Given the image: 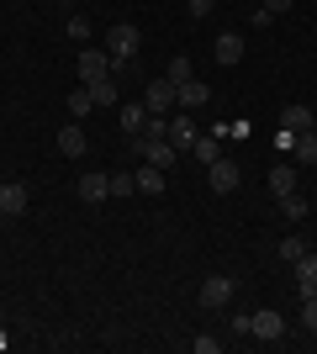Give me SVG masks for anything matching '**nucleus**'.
<instances>
[{"label": "nucleus", "instance_id": "nucleus-1", "mask_svg": "<svg viewBox=\"0 0 317 354\" xmlns=\"http://www.w3.org/2000/svg\"><path fill=\"white\" fill-rule=\"evenodd\" d=\"M133 153H137V159H148V164H159V169H175V159H180V148L169 143L164 133H137Z\"/></svg>", "mask_w": 317, "mask_h": 354}, {"label": "nucleus", "instance_id": "nucleus-2", "mask_svg": "<svg viewBox=\"0 0 317 354\" xmlns=\"http://www.w3.org/2000/svg\"><path fill=\"white\" fill-rule=\"evenodd\" d=\"M106 43H111V74H117L122 64H133V59H137V43H143V32H137L133 21H117Z\"/></svg>", "mask_w": 317, "mask_h": 354}, {"label": "nucleus", "instance_id": "nucleus-3", "mask_svg": "<svg viewBox=\"0 0 317 354\" xmlns=\"http://www.w3.org/2000/svg\"><path fill=\"white\" fill-rule=\"evenodd\" d=\"M249 339H259V344H280V339H286V317H280L275 307L249 312Z\"/></svg>", "mask_w": 317, "mask_h": 354}, {"label": "nucleus", "instance_id": "nucleus-4", "mask_svg": "<svg viewBox=\"0 0 317 354\" xmlns=\"http://www.w3.org/2000/svg\"><path fill=\"white\" fill-rule=\"evenodd\" d=\"M106 74H111V53H101V48H79L75 53V80L79 85H95Z\"/></svg>", "mask_w": 317, "mask_h": 354}, {"label": "nucleus", "instance_id": "nucleus-5", "mask_svg": "<svg viewBox=\"0 0 317 354\" xmlns=\"http://www.w3.org/2000/svg\"><path fill=\"white\" fill-rule=\"evenodd\" d=\"M143 106H148V117H169L175 111V80H148L143 85Z\"/></svg>", "mask_w": 317, "mask_h": 354}, {"label": "nucleus", "instance_id": "nucleus-6", "mask_svg": "<svg viewBox=\"0 0 317 354\" xmlns=\"http://www.w3.org/2000/svg\"><path fill=\"white\" fill-rule=\"evenodd\" d=\"M164 138L180 148V153H191V143H196V111H175V117L164 122Z\"/></svg>", "mask_w": 317, "mask_h": 354}, {"label": "nucleus", "instance_id": "nucleus-7", "mask_svg": "<svg viewBox=\"0 0 317 354\" xmlns=\"http://www.w3.org/2000/svg\"><path fill=\"white\" fill-rule=\"evenodd\" d=\"M206 312H217V307H227L233 301V275H206L201 281V296H196Z\"/></svg>", "mask_w": 317, "mask_h": 354}, {"label": "nucleus", "instance_id": "nucleus-8", "mask_svg": "<svg viewBox=\"0 0 317 354\" xmlns=\"http://www.w3.org/2000/svg\"><path fill=\"white\" fill-rule=\"evenodd\" d=\"M206 180H211V191H217V196H233V191H238V164H233V159H211L206 164Z\"/></svg>", "mask_w": 317, "mask_h": 354}, {"label": "nucleus", "instance_id": "nucleus-9", "mask_svg": "<svg viewBox=\"0 0 317 354\" xmlns=\"http://www.w3.org/2000/svg\"><path fill=\"white\" fill-rule=\"evenodd\" d=\"M79 201H85V207H101V201H111V175H101V169L79 175Z\"/></svg>", "mask_w": 317, "mask_h": 354}, {"label": "nucleus", "instance_id": "nucleus-10", "mask_svg": "<svg viewBox=\"0 0 317 354\" xmlns=\"http://www.w3.org/2000/svg\"><path fill=\"white\" fill-rule=\"evenodd\" d=\"M133 180H137V196H164V185H169V175L159 164H148V159L133 169Z\"/></svg>", "mask_w": 317, "mask_h": 354}, {"label": "nucleus", "instance_id": "nucleus-11", "mask_svg": "<svg viewBox=\"0 0 317 354\" xmlns=\"http://www.w3.org/2000/svg\"><path fill=\"white\" fill-rule=\"evenodd\" d=\"M206 101H211V85H201V80H185V85H175V106H180V111H201Z\"/></svg>", "mask_w": 317, "mask_h": 354}, {"label": "nucleus", "instance_id": "nucleus-12", "mask_svg": "<svg viewBox=\"0 0 317 354\" xmlns=\"http://www.w3.org/2000/svg\"><path fill=\"white\" fill-rule=\"evenodd\" d=\"M85 148H90V138H85V127H79V122L59 127V153H64V159H85Z\"/></svg>", "mask_w": 317, "mask_h": 354}, {"label": "nucleus", "instance_id": "nucleus-13", "mask_svg": "<svg viewBox=\"0 0 317 354\" xmlns=\"http://www.w3.org/2000/svg\"><path fill=\"white\" fill-rule=\"evenodd\" d=\"M27 207H32V196H27V185H21V180L0 185V212H6V217H21Z\"/></svg>", "mask_w": 317, "mask_h": 354}, {"label": "nucleus", "instance_id": "nucleus-14", "mask_svg": "<svg viewBox=\"0 0 317 354\" xmlns=\"http://www.w3.org/2000/svg\"><path fill=\"white\" fill-rule=\"evenodd\" d=\"M117 122H122V133H127V138H137L143 127H148V106H143V101H127V106H117Z\"/></svg>", "mask_w": 317, "mask_h": 354}, {"label": "nucleus", "instance_id": "nucleus-15", "mask_svg": "<svg viewBox=\"0 0 317 354\" xmlns=\"http://www.w3.org/2000/svg\"><path fill=\"white\" fill-rule=\"evenodd\" d=\"M211 53H217V64H222V69H233V64L243 59V32H222Z\"/></svg>", "mask_w": 317, "mask_h": 354}, {"label": "nucleus", "instance_id": "nucleus-16", "mask_svg": "<svg viewBox=\"0 0 317 354\" xmlns=\"http://www.w3.org/2000/svg\"><path fill=\"white\" fill-rule=\"evenodd\" d=\"M191 153H196V164H211V159H222V138H217V133H196Z\"/></svg>", "mask_w": 317, "mask_h": 354}, {"label": "nucleus", "instance_id": "nucleus-17", "mask_svg": "<svg viewBox=\"0 0 317 354\" xmlns=\"http://www.w3.org/2000/svg\"><path fill=\"white\" fill-rule=\"evenodd\" d=\"M307 291H317V254L296 259V296H307Z\"/></svg>", "mask_w": 317, "mask_h": 354}, {"label": "nucleus", "instance_id": "nucleus-18", "mask_svg": "<svg viewBox=\"0 0 317 354\" xmlns=\"http://www.w3.org/2000/svg\"><path fill=\"white\" fill-rule=\"evenodd\" d=\"M280 127H291V133H312V111H307V106H286V111H280Z\"/></svg>", "mask_w": 317, "mask_h": 354}, {"label": "nucleus", "instance_id": "nucleus-19", "mask_svg": "<svg viewBox=\"0 0 317 354\" xmlns=\"http://www.w3.org/2000/svg\"><path fill=\"white\" fill-rule=\"evenodd\" d=\"M90 111H95V101H90V85H75V90H69V117H90Z\"/></svg>", "mask_w": 317, "mask_h": 354}, {"label": "nucleus", "instance_id": "nucleus-20", "mask_svg": "<svg viewBox=\"0 0 317 354\" xmlns=\"http://www.w3.org/2000/svg\"><path fill=\"white\" fill-rule=\"evenodd\" d=\"M270 191L275 196H291V191H296V169H291V164H275V169H270Z\"/></svg>", "mask_w": 317, "mask_h": 354}, {"label": "nucleus", "instance_id": "nucleus-21", "mask_svg": "<svg viewBox=\"0 0 317 354\" xmlns=\"http://www.w3.org/2000/svg\"><path fill=\"white\" fill-rule=\"evenodd\" d=\"M90 101H95V106H117V74L95 80V85H90Z\"/></svg>", "mask_w": 317, "mask_h": 354}, {"label": "nucleus", "instance_id": "nucleus-22", "mask_svg": "<svg viewBox=\"0 0 317 354\" xmlns=\"http://www.w3.org/2000/svg\"><path fill=\"white\" fill-rule=\"evenodd\" d=\"M164 80H175V85H185V80H196L191 59H185V53H175V59H169V69H164Z\"/></svg>", "mask_w": 317, "mask_h": 354}, {"label": "nucleus", "instance_id": "nucleus-23", "mask_svg": "<svg viewBox=\"0 0 317 354\" xmlns=\"http://www.w3.org/2000/svg\"><path fill=\"white\" fill-rule=\"evenodd\" d=\"M280 212H286V222H302L312 207H307V196H296V191H291V196H280Z\"/></svg>", "mask_w": 317, "mask_h": 354}, {"label": "nucleus", "instance_id": "nucleus-24", "mask_svg": "<svg viewBox=\"0 0 317 354\" xmlns=\"http://www.w3.org/2000/svg\"><path fill=\"white\" fill-rule=\"evenodd\" d=\"M111 196H137V180H133V169H117V175H111Z\"/></svg>", "mask_w": 317, "mask_h": 354}, {"label": "nucleus", "instance_id": "nucleus-25", "mask_svg": "<svg viewBox=\"0 0 317 354\" xmlns=\"http://www.w3.org/2000/svg\"><path fill=\"white\" fill-rule=\"evenodd\" d=\"M296 159H302V164H317V133H302V138H296Z\"/></svg>", "mask_w": 317, "mask_h": 354}, {"label": "nucleus", "instance_id": "nucleus-26", "mask_svg": "<svg viewBox=\"0 0 317 354\" xmlns=\"http://www.w3.org/2000/svg\"><path fill=\"white\" fill-rule=\"evenodd\" d=\"M302 328H307V333H317V291L302 296Z\"/></svg>", "mask_w": 317, "mask_h": 354}, {"label": "nucleus", "instance_id": "nucleus-27", "mask_svg": "<svg viewBox=\"0 0 317 354\" xmlns=\"http://www.w3.org/2000/svg\"><path fill=\"white\" fill-rule=\"evenodd\" d=\"M191 354H222V339H211V333H196V339H191Z\"/></svg>", "mask_w": 317, "mask_h": 354}, {"label": "nucleus", "instance_id": "nucleus-28", "mask_svg": "<svg viewBox=\"0 0 317 354\" xmlns=\"http://www.w3.org/2000/svg\"><path fill=\"white\" fill-rule=\"evenodd\" d=\"M296 138H302V133H291V127H280V133H275V148H280V153L291 159V153H296Z\"/></svg>", "mask_w": 317, "mask_h": 354}, {"label": "nucleus", "instance_id": "nucleus-29", "mask_svg": "<svg viewBox=\"0 0 317 354\" xmlns=\"http://www.w3.org/2000/svg\"><path fill=\"white\" fill-rule=\"evenodd\" d=\"M90 37V21L85 16H69V43H85Z\"/></svg>", "mask_w": 317, "mask_h": 354}, {"label": "nucleus", "instance_id": "nucleus-30", "mask_svg": "<svg viewBox=\"0 0 317 354\" xmlns=\"http://www.w3.org/2000/svg\"><path fill=\"white\" fill-rule=\"evenodd\" d=\"M185 11L196 16V21H206V16H211V11H217V0H185Z\"/></svg>", "mask_w": 317, "mask_h": 354}, {"label": "nucleus", "instance_id": "nucleus-31", "mask_svg": "<svg viewBox=\"0 0 317 354\" xmlns=\"http://www.w3.org/2000/svg\"><path fill=\"white\" fill-rule=\"evenodd\" d=\"M280 254H286L291 265H296V259H302V254H307V243H302V238H286V243H280Z\"/></svg>", "mask_w": 317, "mask_h": 354}, {"label": "nucleus", "instance_id": "nucleus-32", "mask_svg": "<svg viewBox=\"0 0 317 354\" xmlns=\"http://www.w3.org/2000/svg\"><path fill=\"white\" fill-rule=\"evenodd\" d=\"M270 21H275V16H270V11H265V6H259V11H254V16H249V27H254V32H265V27H270Z\"/></svg>", "mask_w": 317, "mask_h": 354}, {"label": "nucleus", "instance_id": "nucleus-33", "mask_svg": "<svg viewBox=\"0 0 317 354\" xmlns=\"http://www.w3.org/2000/svg\"><path fill=\"white\" fill-rule=\"evenodd\" d=\"M259 6H265V11H270V16H280V11H291V0H259Z\"/></svg>", "mask_w": 317, "mask_h": 354}, {"label": "nucleus", "instance_id": "nucleus-34", "mask_svg": "<svg viewBox=\"0 0 317 354\" xmlns=\"http://www.w3.org/2000/svg\"><path fill=\"white\" fill-rule=\"evenodd\" d=\"M312 133H317V111H312Z\"/></svg>", "mask_w": 317, "mask_h": 354}, {"label": "nucleus", "instance_id": "nucleus-35", "mask_svg": "<svg viewBox=\"0 0 317 354\" xmlns=\"http://www.w3.org/2000/svg\"><path fill=\"white\" fill-rule=\"evenodd\" d=\"M0 222H6V212H0Z\"/></svg>", "mask_w": 317, "mask_h": 354}]
</instances>
